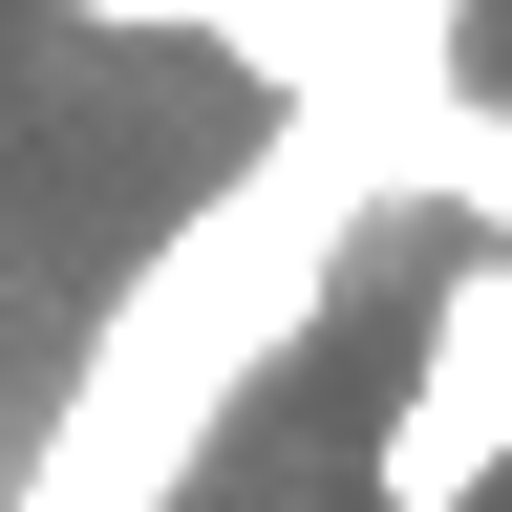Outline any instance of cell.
<instances>
[{
	"mask_svg": "<svg viewBox=\"0 0 512 512\" xmlns=\"http://www.w3.org/2000/svg\"><path fill=\"white\" fill-rule=\"evenodd\" d=\"M491 470H512V256H470V278H448L427 363L384 384V448H363V491H384V512H470Z\"/></svg>",
	"mask_w": 512,
	"mask_h": 512,
	"instance_id": "6da1fadb",
	"label": "cell"
}]
</instances>
